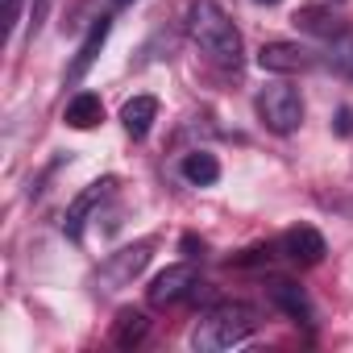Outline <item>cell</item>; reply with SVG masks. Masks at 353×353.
<instances>
[{
	"label": "cell",
	"mask_w": 353,
	"mask_h": 353,
	"mask_svg": "<svg viewBox=\"0 0 353 353\" xmlns=\"http://www.w3.org/2000/svg\"><path fill=\"white\" fill-rule=\"evenodd\" d=\"M188 34H192V42L216 63V67H229V71H237L241 67V34H237V26L229 21V13L216 5V0H196L192 5V13H188Z\"/></svg>",
	"instance_id": "cell-1"
},
{
	"label": "cell",
	"mask_w": 353,
	"mask_h": 353,
	"mask_svg": "<svg viewBox=\"0 0 353 353\" xmlns=\"http://www.w3.org/2000/svg\"><path fill=\"white\" fill-rule=\"evenodd\" d=\"M258 332V312L250 303H216L208 307L196 328H192V349L196 353H221Z\"/></svg>",
	"instance_id": "cell-2"
},
{
	"label": "cell",
	"mask_w": 353,
	"mask_h": 353,
	"mask_svg": "<svg viewBox=\"0 0 353 353\" xmlns=\"http://www.w3.org/2000/svg\"><path fill=\"white\" fill-rule=\"evenodd\" d=\"M258 117H262V125H266L270 133L287 137V133H295L299 121H303V100H299L295 88H287V83H270V88L258 92Z\"/></svg>",
	"instance_id": "cell-3"
},
{
	"label": "cell",
	"mask_w": 353,
	"mask_h": 353,
	"mask_svg": "<svg viewBox=\"0 0 353 353\" xmlns=\"http://www.w3.org/2000/svg\"><path fill=\"white\" fill-rule=\"evenodd\" d=\"M196 287H200L196 266H192V262H179V266H166L162 274H154V283L145 287V295H150V303H154V307H170V303L188 299Z\"/></svg>",
	"instance_id": "cell-4"
},
{
	"label": "cell",
	"mask_w": 353,
	"mask_h": 353,
	"mask_svg": "<svg viewBox=\"0 0 353 353\" xmlns=\"http://www.w3.org/2000/svg\"><path fill=\"white\" fill-rule=\"evenodd\" d=\"M258 67L274 71V75H299V71L316 67V54L307 46H299V42H266L258 50Z\"/></svg>",
	"instance_id": "cell-5"
},
{
	"label": "cell",
	"mask_w": 353,
	"mask_h": 353,
	"mask_svg": "<svg viewBox=\"0 0 353 353\" xmlns=\"http://www.w3.org/2000/svg\"><path fill=\"white\" fill-rule=\"evenodd\" d=\"M266 295H270V303H274L279 312H287L291 320L312 324V303H307V295H303L299 283H291V279H270V283H266Z\"/></svg>",
	"instance_id": "cell-6"
},
{
	"label": "cell",
	"mask_w": 353,
	"mask_h": 353,
	"mask_svg": "<svg viewBox=\"0 0 353 353\" xmlns=\"http://www.w3.org/2000/svg\"><path fill=\"white\" fill-rule=\"evenodd\" d=\"M112 188H117L112 179H100V183H92V188H88V192H83V196H79V200L67 208L63 233H67L71 241H79V237H83V221L92 216V208H96V204H104V200H108V192H112Z\"/></svg>",
	"instance_id": "cell-7"
},
{
	"label": "cell",
	"mask_w": 353,
	"mask_h": 353,
	"mask_svg": "<svg viewBox=\"0 0 353 353\" xmlns=\"http://www.w3.org/2000/svg\"><path fill=\"white\" fill-rule=\"evenodd\" d=\"M283 254L299 266H312L324 258V237L312 229V225H299V229H287L283 233Z\"/></svg>",
	"instance_id": "cell-8"
},
{
	"label": "cell",
	"mask_w": 353,
	"mask_h": 353,
	"mask_svg": "<svg viewBox=\"0 0 353 353\" xmlns=\"http://www.w3.org/2000/svg\"><path fill=\"white\" fill-rule=\"evenodd\" d=\"M108 30H112L108 17H100V21L88 30V38L79 42V54H75V63H71V71H67V83H79V79L92 71V63L100 59V50H104V42H108Z\"/></svg>",
	"instance_id": "cell-9"
},
{
	"label": "cell",
	"mask_w": 353,
	"mask_h": 353,
	"mask_svg": "<svg viewBox=\"0 0 353 353\" xmlns=\"http://www.w3.org/2000/svg\"><path fill=\"white\" fill-rule=\"evenodd\" d=\"M291 21H295V30H303V34H312V38H328V42L345 34V21H341L332 9H320V5H303Z\"/></svg>",
	"instance_id": "cell-10"
},
{
	"label": "cell",
	"mask_w": 353,
	"mask_h": 353,
	"mask_svg": "<svg viewBox=\"0 0 353 353\" xmlns=\"http://www.w3.org/2000/svg\"><path fill=\"white\" fill-rule=\"evenodd\" d=\"M154 117H158V100H154V96H133V100L121 108V121H125V129H129L133 137H145L150 125H154Z\"/></svg>",
	"instance_id": "cell-11"
},
{
	"label": "cell",
	"mask_w": 353,
	"mask_h": 353,
	"mask_svg": "<svg viewBox=\"0 0 353 353\" xmlns=\"http://www.w3.org/2000/svg\"><path fill=\"white\" fill-rule=\"evenodd\" d=\"M145 332H150V320H145V312H137V307H125V312L117 316V324H112V341H117L121 349L141 345Z\"/></svg>",
	"instance_id": "cell-12"
},
{
	"label": "cell",
	"mask_w": 353,
	"mask_h": 353,
	"mask_svg": "<svg viewBox=\"0 0 353 353\" xmlns=\"http://www.w3.org/2000/svg\"><path fill=\"white\" fill-rule=\"evenodd\" d=\"M100 121H104V104H100V96L79 92V96L67 104V125H71V129H96Z\"/></svg>",
	"instance_id": "cell-13"
},
{
	"label": "cell",
	"mask_w": 353,
	"mask_h": 353,
	"mask_svg": "<svg viewBox=\"0 0 353 353\" xmlns=\"http://www.w3.org/2000/svg\"><path fill=\"white\" fill-rule=\"evenodd\" d=\"M183 179H188V183H196V188H208V183H216V179H221V162H216L212 154L196 150V154H188V158H183Z\"/></svg>",
	"instance_id": "cell-14"
},
{
	"label": "cell",
	"mask_w": 353,
	"mask_h": 353,
	"mask_svg": "<svg viewBox=\"0 0 353 353\" xmlns=\"http://www.w3.org/2000/svg\"><path fill=\"white\" fill-rule=\"evenodd\" d=\"M328 63L341 71V75H353V34L345 30L341 38H332V50H328Z\"/></svg>",
	"instance_id": "cell-15"
},
{
	"label": "cell",
	"mask_w": 353,
	"mask_h": 353,
	"mask_svg": "<svg viewBox=\"0 0 353 353\" xmlns=\"http://www.w3.org/2000/svg\"><path fill=\"white\" fill-rule=\"evenodd\" d=\"M17 9H21V0H0V17H5V34H13V26H17Z\"/></svg>",
	"instance_id": "cell-16"
},
{
	"label": "cell",
	"mask_w": 353,
	"mask_h": 353,
	"mask_svg": "<svg viewBox=\"0 0 353 353\" xmlns=\"http://www.w3.org/2000/svg\"><path fill=\"white\" fill-rule=\"evenodd\" d=\"M46 13H50V0H34V17H30V30H34V34L42 30V21H46Z\"/></svg>",
	"instance_id": "cell-17"
},
{
	"label": "cell",
	"mask_w": 353,
	"mask_h": 353,
	"mask_svg": "<svg viewBox=\"0 0 353 353\" xmlns=\"http://www.w3.org/2000/svg\"><path fill=\"white\" fill-rule=\"evenodd\" d=\"M336 133H341V137L353 133V108H336Z\"/></svg>",
	"instance_id": "cell-18"
},
{
	"label": "cell",
	"mask_w": 353,
	"mask_h": 353,
	"mask_svg": "<svg viewBox=\"0 0 353 353\" xmlns=\"http://www.w3.org/2000/svg\"><path fill=\"white\" fill-rule=\"evenodd\" d=\"M183 250H188V258H200V254H204V241L188 233V237H183Z\"/></svg>",
	"instance_id": "cell-19"
},
{
	"label": "cell",
	"mask_w": 353,
	"mask_h": 353,
	"mask_svg": "<svg viewBox=\"0 0 353 353\" xmlns=\"http://www.w3.org/2000/svg\"><path fill=\"white\" fill-rule=\"evenodd\" d=\"M254 5H279V0H254Z\"/></svg>",
	"instance_id": "cell-20"
},
{
	"label": "cell",
	"mask_w": 353,
	"mask_h": 353,
	"mask_svg": "<svg viewBox=\"0 0 353 353\" xmlns=\"http://www.w3.org/2000/svg\"><path fill=\"white\" fill-rule=\"evenodd\" d=\"M117 5H129V0H117Z\"/></svg>",
	"instance_id": "cell-21"
}]
</instances>
